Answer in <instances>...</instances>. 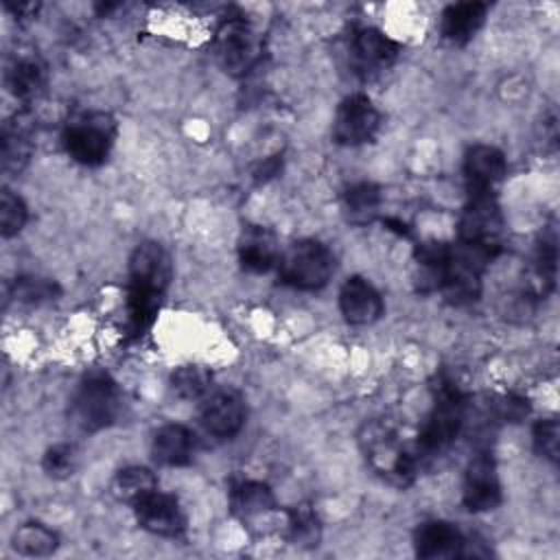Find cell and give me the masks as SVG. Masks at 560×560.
<instances>
[{
    "label": "cell",
    "instance_id": "obj_1",
    "mask_svg": "<svg viewBox=\"0 0 560 560\" xmlns=\"http://www.w3.org/2000/svg\"><path fill=\"white\" fill-rule=\"evenodd\" d=\"M171 280V260L155 241L136 245L129 256L127 326L131 335H144L153 324Z\"/></svg>",
    "mask_w": 560,
    "mask_h": 560
},
{
    "label": "cell",
    "instance_id": "obj_2",
    "mask_svg": "<svg viewBox=\"0 0 560 560\" xmlns=\"http://www.w3.org/2000/svg\"><path fill=\"white\" fill-rule=\"evenodd\" d=\"M359 446L370 468L392 486L407 488L418 472V455L387 420H368L359 431Z\"/></svg>",
    "mask_w": 560,
    "mask_h": 560
},
{
    "label": "cell",
    "instance_id": "obj_3",
    "mask_svg": "<svg viewBox=\"0 0 560 560\" xmlns=\"http://www.w3.org/2000/svg\"><path fill=\"white\" fill-rule=\"evenodd\" d=\"M466 418V400L451 381H440L433 396V407L413 444L418 459L438 457L457 438Z\"/></svg>",
    "mask_w": 560,
    "mask_h": 560
},
{
    "label": "cell",
    "instance_id": "obj_4",
    "mask_svg": "<svg viewBox=\"0 0 560 560\" xmlns=\"http://www.w3.org/2000/svg\"><path fill=\"white\" fill-rule=\"evenodd\" d=\"M122 407V394L116 381L105 372L88 374L72 398V418L74 422L88 431H101L116 422Z\"/></svg>",
    "mask_w": 560,
    "mask_h": 560
},
{
    "label": "cell",
    "instance_id": "obj_5",
    "mask_svg": "<svg viewBox=\"0 0 560 560\" xmlns=\"http://www.w3.org/2000/svg\"><path fill=\"white\" fill-rule=\"evenodd\" d=\"M335 269V258L330 249L315 241L302 238L293 243L280 258V278L284 284L300 291L322 289Z\"/></svg>",
    "mask_w": 560,
    "mask_h": 560
},
{
    "label": "cell",
    "instance_id": "obj_6",
    "mask_svg": "<svg viewBox=\"0 0 560 560\" xmlns=\"http://www.w3.org/2000/svg\"><path fill=\"white\" fill-rule=\"evenodd\" d=\"M116 138V122L107 112H90L74 118L63 131L68 155L85 166H98L107 160Z\"/></svg>",
    "mask_w": 560,
    "mask_h": 560
},
{
    "label": "cell",
    "instance_id": "obj_7",
    "mask_svg": "<svg viewBox=\"0 0 560 560\" xmlns=\"http://www.w3.org/2000/svg\"><path fill=\"white\" fill-rule=\"evenodd\" d=\"M214 52L228 74L243 77L258 61V33L245 18H225L214 33Z\"/></svg>",
    "mask_w": 560,
    "mask_h": 560
},
{
    "label": "cell",
    "instance_id": "obj_8",
    "mask_svg": "<svg viewBox=\"0 0 560 560\" xmlns=\"http://www.w3.org/2000/svg\"><path fill=\"white\" fill-rule=\"evenodd\" d=\"M503 217L492 192H468V203L459 217V241L492 252L501 249Z\"/></svg>",
    "mask_w": 560,
    "mask_h": 560
},
{
    "label": "cell",
    "instance_id": "obj_9",
    "mask_svg": "<svg viewBox=\"0 0 560 560\" xmlns=\"http://www.w3.org/2000/svg\"><path fill=\"white\" fill-rule=\"evenodd\" d=\"M378 109L365 94L346 96L332 118V140L343 147L370 142L378 131Z\"/></svg>",
    "mask_w": 560,
    "mask_h": 560
},
{
    "label": "cell",
    "instance_id": "obj_10",
    "mask_svg": "<svg viewBox=\"0 0 560 560\" xmlns=\"http://www.w3.org/2000/svg\"><path fill=\"white\" fill-rule=\"evenodd\" d=\"M247 418L245 398L234 387H221L208 394L201 402L199 420L203 429L217 438H234Z\"/></svg>",
    "mask_w": 560,
    "mask_h": 560
},
{
    "label": "cell",
    "instance_id": "obj_11",
    "mask_svg": "<svg viewBox=\"0 0 560 560\" xmlns=\"http://www.w3.org/2000/svg\"><path fill=\"white\" fill-rule=\"evenodd\" d=\"M501 481L490 453L475 455L464 472L462 501L470 512H490L501 503Z\"/></svg>",
    "mask_w": 560,
    "mask_h": 560
},
{
    "label": "cell",
    "instance_id": "obj_12",
    "mask_svg": "<svg viewBox=\"0 0 560 560\" xmlns=\"http://www.w3.org/2000/svg\"><path fill=\"white\" fill-rule=\"evenodd\" d=\"M136 518L142 529L166 536V538H177L186 529V516L177 503L175 497L164 494L160 490L151 492L147 499H142L138 505H133Z\"/></svg>",
    "mask_w": 560,
    "mask_h": 560
},
{
    "label": "cell",
    "instance_id": "obj_13",
    "mask_svg": "<svg viewBox=\"0 0 560 560\" xmlns=\"http://www.w3.org/2000/svg\"><path fill=\"white\" fill-rule=\"evenodd\" d=\"M352 57L361 74H374L389 68L398 57V44L374 26L359 28L352 37Z\"/></svg>",
    "mask_w": 560,
    "mask_h": 560
},
{
    "label": "cell",
    "instance_id": "obj_14",
    "mask_svg": "<svg viewBox=\"0 0 560 560\" xmlns=\"http://www.w3.org/2000/svg\"><path fill=\"white\" fill-rule=\"evenodd\" d=\"M505 155L492 144H475L464 158V175L468 192H492V188L505 177Z\"/></svg>",
    "mask_w": 560,
    "mask_h": 560
},
{
    "label": "cell",
    "instance_id": "obj_15",
    "mask_svg": "<svg viewBox=\"0 0 560 560\" xmlns=\"http://www.w3.org/2000/svg\"><path fill=\"white\" fill-rule=\"evenodd\" d=\"M339 311L348 324L365 326L383 315V300L365 278L352 276L339 291Z\"/></svg>",
    "mask_w": 560,
    "mask_h": 560
},
{
    "label": "cell",
    "instance_id": "obj_16",
    "mask_svg": "<svg viewBox=\"0 0 560 560\" xmlns=\"http://www.w3.org/2000/svg\"><path fill=\"white\" fill-rule=\"evenodd\" d=\"M464 540L466 536L448 521H424L416 527V534H413L416 556L427 560L462 556Z\"/></svg>",
    "mask_w": 560,
    "mask_h": 560
},
{
    "label": "cell",
    "instance_id": "obj_17",
    "mask_svg": "<svg viewBox=\"0 0 560 560\" xmlns=\"http://www.w3.org/2000/svg\"><path fill=\"white\" fill-rule=\"evenodd\" d=\"M238 262L249 273H265L278 262V241L262 225H245L238 236Z\"/></svg>",
    "mask_w": 560,
    "mask_h": 560
},
{
    "label": "cell",
    "instance_id": "obj_18",
    "mask_svg": "<svg viewBox=\"0 0 560 560\" xmlns=\"http://www.w3.org/2000/svg\"><path fill=\"white\" fill-rule=\"evenodd\" d=\"M46 63L37 55H15L7 66V88L22 103L37 101L46 90Z\"/></svg>",
    "mask_w": 560,
    "mask_h": 560
},
{
    "label": "cell",
    "instance_id": "obj_19",
    "mask_svg": "<svg viewBox=\"0 0 560 560\" xmlns=\"http://www.w3.org/2000/svg\"><path fill=\"white\" fill-rule=\"evenodd\" d=\"M486 13H488L486 2L470 0V2L448 4L440 18L442 37L453 44H459V46L470 42L477 35V31L483 26Z\"/></svg>",
    "mask_w": 560,
    "mask_h": 560
},
{
    "label": "cell",
    "instance_id": "obj_20",
    "mask_svg": "<svg viewBox=\"0 0 560 560\" xmlns=\"http://www.w3.org/2000/svg\"><path fill=\"white\" fill-rule=\"evenodd\" d=\"M195 453V435L184 424H164L153 433L151 455L162 466H186Z\"/></svg>",
    "mask_w": 560,
    "mask_h": 560
},
{
    "label": "cell",
    "instance_id": "obj_21",
    "mask_svg": "<svg viewBox=\"0 0 560 560\" xmlns=\"http://www.w3.org/2000/svg\"><path fill=\"white\" fill-rule=\"evenodd\" d=\"M230 508H232V514L247 525L271 514L276 510V499L267 483L245 479L232 486Z\"/></svg>",
    "mask_w": 560,
    "mask_h": 560
},
{
    "label": "cell",
    "instance_id": "obj_22",
    "mask_svg": "<svg viewBox=\"0 0 560 560\" xmlns=\"http://www.w3.org/2000/svg\"><path fill=\"white\" fill-rule=\"evenodd\" d=\"M155 490H158V479L147 466H125L114 475L109 483V494L118 503H127L131 508L138 505L142 499H147Z\"/></svg>",
    "mask_w": 560,
    "mask_h": 560
},
{
    "label": "cell",
    "instance_id": "obj_23",
    "mask_svg": "<svg viewBox=\"0 0 560 560\" xmlns=\"http://www.w3.org/2000/svg\"><path fill=\"white\" fill-rule=\"evenodd\" d=\"M33 153L31 129L22 116L9 120L2 129V171L7 175L20 173Z\"/></svg>",
    "mask_w": 560,
    "mask_h": 560
},
{
    "label": "cell",
    "instance_id": "obj_24",
    "mask_svg": "<svg viewBox=\"0 0 560 560\" xmlns=\"http://www.w3.org/2000/svg\"><path fill=\"white\" fill-rule=\"evenodd\" d=\"M11 542L18 553L42 558V556H50L57 549L59 538L50 527L42 523H24L13 532Z\"/></svg>",
    "mask_w": 560,
    "mask_h": 560
},
{
    "label": "cell",
    "instance_id": "obj_25",
    "mask_svg": "<svg viewBox=\"0 0 560 560\" xmlns=\"http://www.w3.org/2000/svg\"><path fill=\"white\" fill-rule=\"evenodd\" d=\"M212 383V374L208 368L197 365V363H188V365H179L173 374H171V389L175 392V396L184 398V400H195L208 394Z\"/></svg>",
    "mask_w": 560,
    "mask_h": 560
},
{
    "label": "cell",
    "instance_id": "obj_26",
    "mask_svg": "<svg viewBox=\"0 0 560 560\" xmlns=\"http://www.w3.org/2000/svg\"><path fill=\"white\" fill-rule=\"evenodd\" d=\"M378 203H381V190L370 182L354 184L346 192V210L350 219L357 223L370 221L376 214Z\"/></svg>",
    "mask_w": 560,
    "mask_h": 560
},
{
    "label": "cell",
    "instance_id": "obj_27",
    "mask_svg": "<svg viewBox=\"0 0 560 560\" xmlns=\"http://www.w3.org/2000/svg\"><path fill=\"white\" fill-rule=\"evenodd\" d=\"M287 529L289 538L295 545H317L319 540V521L311 505H295L287 512Z\"/></svg>",
    "mask_w": 560,
    "mask_h": 560
},
{
    "label": "cell",
    "instance_id": "obj_28",
    "mask_svg": "<svg viewBox=\"0 0 560 560\" xmlns=\"http://www.w3.org/2000/svg\"><path fill=\"white\" fill-rule=\"evenodd\" d=\"M61 293L59 284L42 276H20L13 282V298L24 304H44L57 300Z\"/></svg>",
    "mask_w": 560,
    "mask_h": 560
},
{
    "label": "cell",
    "instance_id": "obj_29",
    "mask_svg": "<svg viewBox=\"0 0 560 560\" xmlns=\"http://www.w3.org/2000/svg\"><path fill=\"white\" fill-rule=\"evenodd\" d=\"M79 464V453L74 444L61 442V444H52L44 457H42V468L50 479H66L77 470Z\"/></svg>",
    "mask_w": 560,
    "mask_h": 560
},
{
    "label": "cell",
    "instance_id": "obj_30",
    "mask_svg": "<svg viewBox=\"0 0 560 560\" xmlns=\"http://www.w3.org/2000/svg\"><path fill=\"white\" fill-rule=\"evenodd\" d=\"M28 219L26 203L9 188H2L0 192V234L4 238L15 236Z\"/></svg>",
    "mask_w": 560,
    "mask_h": 560
},
{
    "label": "cell",
    "instance_id": "obj_31",
    "mask_svg": "<svg viewBox=\"0 0 560 560\" xmlns=\"http://www.w3.org/2000/svg\"><path fill=\"white\" fill-rule=\"evenodd\" d=\"M558 438H560V427L556 418L538 420L532 429V442L536 453L551 464L558 462Z\"/></svg>",
    "mask_w": 560,
    "mask_h": 560
}]
</instances>
